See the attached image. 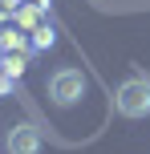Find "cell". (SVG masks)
<instances>
[{
  "mask_svg": "<svg viewBox=\"0 0 150 154\" xmlns=\"http://www.w3.org/2000/svg\"><path fill=\"white\" fill-rule=\"evenodd\" d=\"M114 101H118V114L146 118L150 114V77H126L114 93Z\"/></svg>",
  "mask_w": 150,
  "mask_h": 154,
  "instance_id": "1",
  "label": "cell"
},
{
  "mask_svg": "<svg viewBox=\"0 0 150 154\" xmlns=\"http://www.w3.org/2000/svg\"><path fill=\"white\" fill-rule=\"evenodd\" d=\"M49 97H53L57 106H77V101L85 97V77L77 69H57L49 77Z\"/></svg>",
  "mask_w": 150,
  "mask_h": 154,
  "instance_id": "2",
  "label": "cell"
},
{
  "mask_svg": "<svg viewBox=\"0 0 150 154\" xmlns=\"http://www.w3.org/2000/svg\"><path fill=\"white\" fill-rule=\"evenodd\" d=\"M4 150L8 154H41V130L29 126V122H16L4 134Z\"/></svg>",
  "mask_w": 150,
  "mask_h": 154,
  "instance_id": "3",
  "label": "cell"
},
{
  "mask_svg": "<svg viewBox=\"0 0 150 154\" xmlns=\"http://www.w3.org/2000/svg\"><path fill=\"white\" fill-rule=\"evenodd\" d=\"M16 29H24V32H37L41 24H49V16H45V8H32V4H20L16 8Z\"/></svg>",
  "mask_w": 150,
  "mask_h": 154,
  "instance_id": "4",
  "label": "cell"
},
{
  "mask_svg": "<svg viewBox=\"0 0 150 154\" xmlns=\"http://www.w3.org/2000/svg\"><path fill=\"white\" fill-rule=\"evenodd\" d=\"M32 49V37H24V29H0V53H24Z\"/></svg>",
  "mask_w": 150,
  "mask_h": 154,
  "instance_id": "5",
  "label": "cell"
},
{
  "mask_svg": "<svg viewBox=\"0 0 150 154\" xmlns=\"http://www.w3.org/2000/svg\"><path fill=\"white\" fill-rule=\"evenodd\" d=\"M53 41H57L53 24H41V29L32 32V49H53Z\"/></svg>",
  "mask_w": 150,
  "mask_h": 154,
  "instance_id": "6",
  "label": "cell"
},
{
  "mask_svg": "<svg viewBox=\"0 0 150 154\" xmlns=\"http://www.w3.org/2000/svg\"><path fill=\"white\" fill-rule=\"evenodd\" d=\"M12 85H16V73L8 69L4 57H0V97H4V93H12Z\"/></svg>",
  "mask_w": 150,
  "mask_h": 154,
  "instance_id": "7",
  "label": "cell"
},
{
  "mask_svg": "<svg viewBox=\"0 0 150 154\" xmlns=\"http://www.w3.org/2000/svg\"><path fill=\"white\" fill-rule=\"evenodd\" d=\"M0 57H4V65H8V69H12L16 77L24 73V53H0Z\"/></svg>",
  "mask_w": 150,
  "mask_h": 154,
  "instance_id": "8",
  "label": "cell"
},
{
  "mask_svg": "<svg viewBox=\"0 0 150 154\" xmlns=\"http://www.w3.org/2000/svg\"><path fill=\"white\" fill-rule=\"evenodd\" d=\"M20 4H32V8H49V0H20Z\"/></svg>",
  "mask_w": 150,
  "mask_h": 154,
  "instance_id": "9",
  "label": "cell"
}]
</instances>
